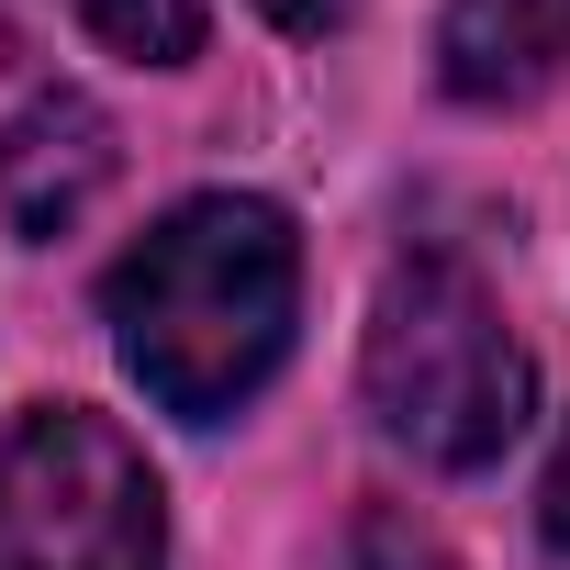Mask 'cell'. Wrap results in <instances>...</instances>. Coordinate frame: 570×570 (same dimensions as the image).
I'll return each instance as SVG.
<instances>
[{"label":"cell","instance_id":"obj_5","mask_svg":"<svg viewBox=\"0 0 570 570\" xmlns=\"http://www.w3.org/2000/svg\"><path fill=\"white\" fill-rule=\"evenodd\" d=\"M436 57L459 101H525L570 68V0H448Z\"/></svg>","mask_w":570,"mask_h":570},{"label":"cell","instance_id":"obj_2","mask_svg":"<svg viewBox=\"0 0 570 570\" xmlns=\"http://www.w3.org/2000/svg\"><path fill=\"white\" fill-rule=\"evenodd\" d=\"M525 347L503 325V303L481 292V268L459 257H403L370 303V414L392 448H414L425 470H492L525 436Z\"/></svg>","mask_w":570,"mask_h":570},{"label":"cell","instance_id":"obj_4","mask_svg":"<svg viewBox=\"0 0 570 570\" xmlns=\"http://www.w3.org/2000/svg\"><path fill=\"white\" fill-rule=\"evenodd\" d=\"M112 179V124L79 101V90H35L0 135V213L23 235H68Z\"/></svg>","mask_w":570,"mask_h":570},{"label":"cell","instance_id":"obj_3","mask_svg":"<svg viewBox=\"0 0 570 570\" xmlns=\"http://www.w3.org/2000/svg\"><path fill=\"white\" fill-rule=\"evenodd\" d=\"M0 570H168V503L146 448L90 403L0 425Z\"/></svg>","mask_w":570,"mask_h":570},{"label":"cell","instance_id":"obj_8","mask_svg":"<svg viewBox=\"0 0 570 570\" xmlns=\"http://www.w3.org/2000/svg\"><path fill=\"white\" fill-rule=\"evenodd\" d=\"M257 12H268L279 35H336V23L358 12V0H257Z\"/></svg>","mask_w":570,"mask_h":570},{"label":"cell","instance_id":"obj_9","mask_svg":"<svg viewBox=\"0 0 570 570\" xmlns=\"http://www.w3.org/2000/svg\"><path fill=\"white\" fill-rule=\"evenodd\" d=\"M548 537L570 548V436H559V459H548Z\"/></svg>","mask_w":570,"mask_h":570},{"label":"cell","instance_id":"obj_7","mask_svg":"<svg viewBox=\"0 0 570 570\" xmlns=\"http://www.w3.org/2000/svg\"><path fill=\"white\" fill-rule=\"evenodd\" d=\"M347 570H448V548H436L414 514H358V537H347Z\"/></svg>","mask_w":570,"mask_h":570},{"label":"cell","instance_id":"obj_1","mask_svg":"<svg viewBox=\"0 0 570 570\" xmlns=\"http://www.w3.org/2000/svg\"><path fill=\"white\" fill-rule=\"evenodd\" d=\"M112 347L124 370L190 414V425H224L279 358H292V314H303V235L279 202H246V190H213V202H179L146 246H124L112 268Z\"/></svg>","mask_w":570,"mask_h":570},{"label":"cell","instance_id":"obj_6","mask_svg":"<svg viewBox=\"0 0 570 570\" xmlns=\"http://www.w3.org/2000/svg\"><path fill=\"white\" fill-rule=\"evenodd\" d=\"M68 12H79L112 57H135V68H179V57H202V0H68Z\"/></svg>","mask_w":570,"mask_h":570}]
</instances>
